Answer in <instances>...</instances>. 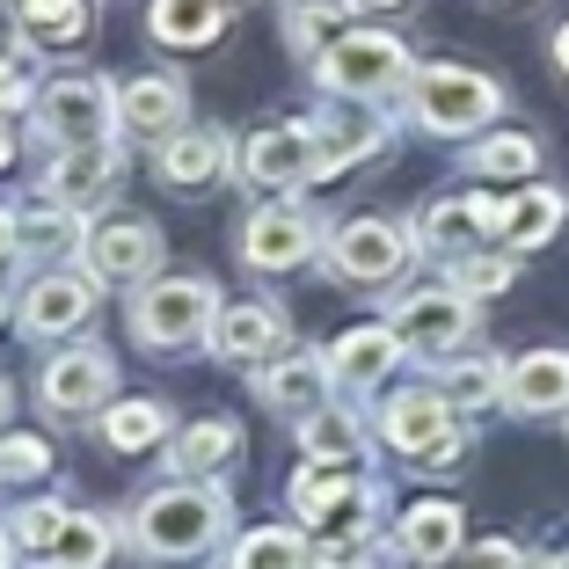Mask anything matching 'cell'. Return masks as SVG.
<instances>
[{
  "mask_svg": "<svg viewBox=\"0 0 569 569\" xmlns=\"http://www.w3.org/2000/svg\"><path fill=\"white\" fill-rule=\"evenodd\" d=\"M22 102H30V73H22L16 59H0V118H16Z\"/></svg>",
  "mask_w": 569,
  "mask_h": 569,
  "instance_id": "cell-39",
  "label": "cell"
},
{
  "mask_svg": "<svg viewBox=\"0 0 569 569\" xmlns=\"http://www.w3.org/2000/svg\"><path fill=\"white\" fill-rule=\"evenodd\" d=\"M16 22L30 44H81L88 37V0H16Z\"/></svg>",
  "mask_w": 569,
  "mask_h": 569,
  "instance_id": "cell-31",
  "label": "cell"
},
{
  "mask_svg": "<svg viewBox=\"0 0 569 569\" xmlns=\"http://www.w3.org/2000/svg\"><path fill=\"white\" fill-rule=\"evenodd\" d=\"M8 153H16V132H8V118H0V161H8Z\"/></svg>",
  "mask_w": 569,
  "mask_h": 569,
  "instance_id": "cell-43",
  "label": "cell"
},
{
  "mask_svg": "<svg viewBox=\"0 0 569 569\" xmlns=\"http://www.w3.org/2000/svg\"><path fill=\"white\" fill-rule=\"evenodd\" d=\"M96 315V270H51L22 292V329L30 336H67Z\"/></svg>",
  "mask_w": 569,
  "mask_h": 569,
  "instance_id": "cell-16",
  "label": "cell"
},
{
  "mask_svg": "<svg viewBox=\"0 0 569 569\" xmlns=\"http://www.w3.org/2000/svg\"><path fill=\"white\" fill-rule=\"evenodd\" d=\"M562 219H569V198L555 183H519L511 198H503V227H497V241L511 256H533V249H548L555 234H562Z\"/></svg>",
  "mask_w": 569,
  "mask_h": 569,
  "instance_id": "cell-20",
  "label": "cell"
},
{
  "mask_svg": "<svg viewBox=\"0 0 569 569\" xmlns=\"http://www.w3.org/2000/svg\"><path fill=\"white\" fill-rule=\"evenodd\" d=\"M315 249H321V227L300 204H270V212H256L241 227V263L249 270H300Z\"/></svg>",
  "mask_w": 569,
  "mask_h": 569,
  "instance_id": "cell-12",
  "label": "cell"
},
{
  "mask_svg": "<svg viewBox=\"0 0 569 569\" xmlns=\"http://www.w3.org/2000/svg\"><path fill=\"white\" fill-rule=\"evenodd\" d=\"M110 548H118V526L96 519V511H73V526H67V540H59L51 562H59V569H102Z\"/></svg>",
  "mask_w": 569,
  "mask_h": 569,
  "instance_id": "cell-35",
  "label": "cell"
},
{
  "mask_svg": "<svg viewBox=\"0 0 569 569\" xmlns=\"http://www.w3.org/2000/svg\"><path fill=\"white\" fill-rule=\"evenodd\" d=\"M387 329L402 336L409 358H452L475 336V300L452 292V284H423V292H402L395 300V321Z\"/></svg>",
  "mask_w": 569,
  "mask_h": 569,
  "instance_id": "cell-7",
  "label": "cell"
},
{
  "mask_svg": "<svg viewBox=\"0 0 569 569\" xmlns=\"http://www.w3.org/2000/svg\"><path fill=\"white\" fill-rule=\"evenodd\" d=\"M118 139H81V147L59 153V168H51V204H67V212H81V204L110 198V183H118Z\"/></svg>",
  "mask_w": 569,
  "mask_h": 569,
  "instance_id": "cell-22",
  "label": "cell"
},
{
  "mask_svg": "<svg viewBox=\"0 0 569 569\" xmlns=\"http://www.w3.org/2000/svg\"><path fill=\"white\" fill-rule=\"evenodd\" d=\"M44 468H51V446H44V438H30V431L0 438V482H37Z\"/></svg>",
  "mask_w": 569,
  "mask_h": 569,
  "instance_id": "cell-37",
  "label": "cell"
},
{
  "mask_svg": "<svg viewBox=\"0 0 569 569\" xmlns=\"http://www.w3.org/2000/svg\"><path fill=\"white\" fill-rule=\"evenodd\" d=\"M110 387H118V358L102 351V343H73V351H59L44 366L37 395H44L51 417H96L110 402Z\"/></svg>",
  "mask_w": 569,
  "mask_h": 569,
  "instance_id": "cell-9",
  "label": "cell"
},
{
  "mask_svg": "<svg viewBox=\"0 0 569 569\" xmlns=\"http://www.w3.org/2000/svg\"><path fill=\"white\" fill-rule=\"evenodd\" d=\"M118 88L102 73H67V81L44 88V132L59 147H81V139H118Z\"/></svg>",
  "mask_w": 569,
  "mask_h": 569,
  "instance_id": "cell-10",
  "label": "cell"
},
{
  "mask_svg": "<svg viewBox=\"0 0 569 569\" xmlns=\"http://www.w3.org/2000/svg\"><path fill=\"white\" fill-rule=\"evenodd\" d=\"M329 380H336L329 358H315V351H278L270 366H256V395H263L270 409H284V417H315Z\"/></svg>",
  "mask_w": 569,
  "mask_h": 569,
  "instance_id": "cell-19",
  "label": "cell"
},
{
  "mask_svg": "<svg viewBox=\"0 0 569 569\" xmlns=\"http://www.w3.org/2000/svg\"><path fill=\"white\" fill-rule=\"evenodd\" d=\"M503 409H511V417H569V351L562 343L511 358V372H503Z\"/></svg>",
  "mask_w": 569,
  "mask_h": 569,
  "instance_id": "cell-15",
  "label": "cell"
},
{
  "mask_svg": "<svg viewBox=\"0 0 569 569\" xmlns=\"http://www.w3.org/2000/svg\"><path fill=\"white\" fill-rule=\"evenodd\" d=\"M161 431H168V409L161 402H118V409H102V438H110V452H147Z\"/></svg>",
  "mask_w": 569,
  "mask_h": 569,
  "instance_id": "cell-34",
  "label": "cell"
},
{
  "mask_svg": "<svg viewBox=\"0 0 569 569\" xmlns=\"http://www.w3.org/2000/svg\"><path fill=\"white\" fill-rule=\"evenodd\" d=\"M300 446H307V460H351V468H366V423L351 409L321 402L315 417H300Z\"/></svg>",
  "mask_w": 569,
  "mask_h": 569,
  "instance_id": "cell-27",
  "label": "cell"
},
{
  "mask_svg": "<svg viewBox=\"0 0 569 569\" xmlns=\"http://www.w3.org/2000/svg\"><path fill=\"white\" fill-rule=\"evenodd\" d=\"M460 409L438 395V387H402V395H387V409H380V438L395 452H409V460H423L431 446H446L452 431H460Z\"/></svg>",
  "mask_w": 569,
  "mask_h": 569,
  "instance_id": "cell-14",
  "label": "cell"
},
{
  "mask_svg": "<svg viewBox=\"0 0 569 569\" xmlns=\"http://www.w3.org/2000/svg\"><path fill=\"white\" fill-rule=\"evenodd\" d=\"M402 358H409V351H402V336L387 329V321H366V329H343V336L329 343V372H336L343 387H358V395H366V387H380L387 372L402 366Z\"/></svg>",
  "mask_w": 569,
  "mask_h": 569,
  "instance_id": "cell-21",
  "label": "cell"
},
{
  "mask_svg": "<svg viewBox=\"0 0 569 569\" xmlns=\"http://www.w3.org/2000/svg\"><path fill=\"white\" fill-rule=\"evenodd\" d=\"M321 88L343 102H380V96H402L409 88V44L402 37H387V30H351V37H336L329 51L315 59Z\"/></svg>",
  "mask_w": 569,
  "mask_h": 569,
  "instance_id": "cell-4",
  "label": "cell"
},
{
  "mask_svg": "<svg viewBox=\"0 0 569 569\" xmlns=\"http://www.w3.org/2000/svg\"><path fill=\"white\" fill-rule=\"evenodd\" d=\"M212 351L234 358V366H270L284 351V315L270 300H241V307H219L212 321Z\"/></svg>",
  "mask_w": 569,
  "mask_h": 569,
  "instance_id": "cell-18",
  "label": "cell"
},
{
  "mask_svg": "<svg viewBox=\"0 0 569 569\" xmlns=\"http://www.w3.org/2000/svg\"><path fill=\"white\" fill-rule=\"evenodd\" d=\"M219 321V284L212 278H153L132 300V336L153 358H176L190 343H204Z\"/></svg>",
  "mask_w": 569,
  "mask_h": 569,
  "instance_id": "cell-3",
  "label": "cell"
},
{
  "mask_svg": "<svg viewBox=\"0 0 569 569\" xmlns=\"http://www.w3.org/2000/svg\"><path fill=\"white\" fill-rule=\"evenodd\" d=\"M227 569H315V548L292 526H249L234 540V562Z\"/></svg>",
  "mask_w": 569,
  "mask_h": 569,
  "instance_id": "cell-29",
  "label": "cell"
},
{
  "mask_svg": "<svg viewBox=\"0 0 569 569\" xmlns=\"http://www.w3.org/2000/svg\"><path fill=\"white\" fill-rule=\"evenodd\" d=\"M503 372L511 366H497V358H452L446 372H438V395H446L452 409H489V402H503Z\"/></svg>",
  "mask_w": 569,
  "mask_h": 569,
  "instance_id": "cell-30",
  "label": "cell"
},
{
  "mask_svg": "<svg viewBox=\"0 0 569 569\" xmlns=\"http://www.w3.org/2000/svg\"><path fill=\"white\" fill-rule=\"evenodd\" d=\"M533 569H569V555H548V562H533Z\"/></svg>",
  "mask_w": 569,
  "mask_h": 569,
  "instance_id": "cell-45",
  "label": "cell"
},
{
  "mask_svg": "<svg viewBox=\"0 0 569 569\" xmlns=\"http://www.w3.org/2000/svg\"><path fill=\"white\" fill-rule=\"evenodd\" d=\"M460 460H468V431H452L446 446H431V452H423V460H417V468H423V475H452V468H460Z\"/></svg>",
  "mask_w": 569,
  "mask_h": 569,
  "instance_id": "cell-40",
  "label": "cell"
},
{
  "mask_svg": "<svg viewBox=\"0 0 569 569\" xmlns=\"http://www.w3.org/2000/svg\"><path fill=\"white\" fill-rule=\"evenodd\" d=\"M234 161H241V183H256V190L315 183V124H270V132H249Z\"/></svg>",
  "mask_w": 569,
  "mask_h": 569,
  "instance_id": "cell-11",
  "label": "cell"
},
{
  "mask_svg": "<svg viewBox=\"0 0 569 569\" xmlns=\"http://www.w3.org/2000/svg\"><path fill=\"white\" fill-rule=\"evenodd\" d=\"M219 30H227V0H153L161 44H212Z\"/></svg>",
  "mask_w": 569,
  "mask_h": 569,
  "instance_id": "cell-28",
  "label": "cell"
},
{
  "mask_svg": "<svg viewBox=\"0 0 569 569\" xmlns=\"http://www.w3.org/2000/svg\"><path fill=\"white\" fill-rule=\"evenodd\" d=\"M190 118V96L176 73H139V81L118 88V124L132 139H176Z\"/></svg>",
  "mask_w": 569,
  "mask_h": 569,
  "instance_id": "cell-17",
  "label": "cell"
},
{
  "mask_svg": "<svg viewBox=\"0 0 569 569\" xmlns=\"http://www.w3.org/2000/svg\"><path fill=\"white\" fill-rule=\"evenodd\" d=\"M234 446H241V423H227V417H212V423H190V431L176 438V452H168V468L204 475V468H219V460H227Z\"/></svg>",
  "mask_w": 569,
  "mask_h": 569,
  "instance_id": "cell-33",
  "label": "cell"
},
{
  "mask_svg": "<svg viewBox=\"0 0 569 569\" xmlns=\"http://www.w3.org/2000/svg\"><path fill=\"white\" fill-rule=\"evenodd\" d=\"M511 278H519V256L511 249H475L460 263H446V284L468 292V300H497V292H511Z\"/></svg>",
  "mask_w": 569,
  "mask_h": 569,
  "instance_id": "cell-32",
  "label": "cell"
},
{
  "mask_svg": "<svg viewBox=\"0 0 569 569\" xmlns=\"http://www.w3.org/2000/svg\"><path fill=\"white\" fill-rule=\"evenodd\" d=\"M227 161H234V139L227 132H176V139H161V153H153V168H161L168 190H204L212 176H227Z\"/></svg>",
  "mask_w": 569,
  "mask_h": 569,
  "instance_id": "cell-23",
  "label": "cell"
},
{
  "mask_svg": "<svg viewBox=\"0 0 569 569\" xmlns=\"http://www.w3.org/2000/svg\"><path fill=\"white\" fill-rule=\"evenodd\" d=\"M315 569H372V548L358 533H336V540L315 548Z\"/></svg>",
  "mask_w": 569,
  "mask_h": 569,
  "instance_id": "cell-38",
  "label": "cell"
},
{
  "mask_svg": "<svg viewBox=\"0 0 569 569\" xmlns=\"http://www.w3.org/2000/svg\"><path fill=\"white\" fill-rule=\"evenodd\" d=\"M555 73H562V81H569V22H562V30H555Z\"/></svg>",
  "mask_w": 569,
  "mask_h": 569,
  "instance_id": "cell-42",
  "label": "cell"
},
{
  "mask_svg": "<svg viewBox=\"0 0 569 569\" xmlns=\"http://www.w3.org/2000/svg\"><path fill=\"white\" fill-rule=\"evenodd\" d=\"M358 8H402V0H358Z\"/></svg>",
  "mask_w": 569,
  "mask_h": 569,
  "instance_id": "cell-46",
  "label": "cell"
},
{
  "mask_svg": "<svg viewBox=\"0 0 569 569\" xmlns=\"http://www.w3.org/2000/svg\"><path fill=\"white\" fill-rule=\"evenodd\" d=\"M88 270L102 284H147L161 270V234H153V219H102L96 234H88Z\"/></svg>",
  "mask_w": 569,
  "mask_h": 569,
  "instance_id": "cell-13",
  "label": "cell"
},
{
  "mask_svg": "<svg viewBox=\"0 0 569 569\" xmlns=\"http://www.w3.org/2000/svg\"><path fill=\"white\" fill-rule=\"evenodd\" d=\"M387 147V118H329L315 124V183H336L343 168L372 161Z\"/></svg>",
  "mask_w": 569,
  "mask_h": 569,
  "instance_id": "cell-25",
  "label": "cell"
},
{
  "mask_svg": "<svg viewBox=\"0 0 569 569\" xmlns=\"http://www.w3.org/2000/svg\"><path fill=\"white\" fill-rule=\"evenodd\" d=\"M497 227H503V198H489V190H460V198H438L431 212L417 219V249L460 263V256H475Z\"/></svg>",
  "mask_w": 569,
  "mask_h": 569,
  "instance_id": "cell-8",
  "label": "cell"
},
{
  "mask_svg": "<svg viewBox=\"0 0 569 569\" xmlns=\"http://www.w3.org/2000/svg\"><path fill=\"white\" fill-rule=\"evenodd\" d=\"M417 256V227H395V219H343L329 234V270L343 284H395Z\"/></svg>",
  "mask_w": 569,
  "mask_h": 569,
  "instance_id": "cell-6",
  "label": "cell"
},
{
  "mask_svg": "<svg viewBox=\"0 0 569 569\" xmlns=\"http://www.w3.org/2000/svg\"><path fill=\"white\" fill-rule=\"evenodd\" d=\"M227 533V489L212 482H168L132 511V548L153 562H198Z\"/></svg>",
  "mask_w": 569,
  "mask_h": 569,
  "instance_id": "cell-1",
  "label": "cell"
},
{
  "mask_svg": "<svg viewBox=\"0 0 569 569\" xmlns=\"http://www.w3.org/2000/svg\"><path fill=\"white\" fill-rule=\"evenodd\" d=\"M8 562H16V540H8V533H0V569H8Z\"/></svg>",
  "mask_w": 569,
  "mask_h": 569,
  "instance_id": "cell-44",
  "label": "cell"
},
{
  "mask_svg": "<svg viewBox=\"0 0 569 569\" xmlns=\"http://www.w3.org/2000/svg\"><path fill=\"white\" fill-rule=\"evenodd\" d=\"M292 511H300L307 526H321V533H358L366 540V519L380 511V489L366 482V468H351V460H307L300 475H292Z\"/></svg>",
  "mask_w": 569,
  "mask_h": 569,
  "instance_id": "cell-5",
  "label": "cell"
},
{
  "mask_svg": "<svg viewBox=\"0 0 569 569\" xmlns=\"http://www.w3.org/2000/svg\"><path fill=\"white\" fill-rule=\"evenodd\" d=\"M460 503H409L402 526H395V548H402L409 569H431V562H452L460 555Z\"/></svg>",
  "mask_w": 569,
  "mask_h": 569,
  "instance_id": "cell-24",
  "label": "cell"
},
{
  "mask_svg": "<svg viewBox=\"0 0 569 569\" xmlns=\"http://www.w3.org/2000/svg\"><path fill=\"white\" fill-rule=\"evenodd\" d=\"M0 321H8V292H0Z\"/></svg>",
  "mask_w": 569,
  "mask_h": 569,
  "instance_id": "cell-47",
  "label": "cell"
},
{
  "mask_svg": "<svg viewBox=\"0 0 569 569\" xmlns=\"http://www.w3.org/2000/svg\"><path fill=\"white\" fill-rule=\"evenodd\" d=\"M67 526H73L67 503H30V511H16V533H8V540H16L22 555H59Z\"/></svg>",
  "mask_w": 569,
  "mask_h": 569,
  "instance_id": "cell-36",
  "label": "cell"
},
{
  "mask_svg": "<svg viewBox=\"0 0 569 569\" xmlns=\"http://www.w3.org/2000/svg\"><path fill=\"white\" fill-rule=\"evenodd\" d=\"M16 249H22V219H16V212H0V263H8Z\"/></svg>",
  "mask_w": 569,
  "mask_h": 569,
  "instance_id": "cell-41",
  "label": "cell"
},
{
  "mask_svg": "<svg viewBox=\"0 0 569 569\" xmlns=\"http://www.w3.org/2000/svg\"><path fill=\"white\" fill-rule=\"evenodd\" d=\"M468 176H489V183H533V176H540V139L533 132H489V139H475Z\"/></svg>",
  "mask_w": 569,
  "mask_h": 569,
  "instance_id": "cell-26",
  "label": "cell"
},
{
  "mask_svg": "<svg viewBox=\"0 0 569 569\" xmlns=\"http://www.w3.org/2000/svg\"><path fill=\"white\" fill-rule=\"evenodd\" d=\"M402 102H409V118L438 139H475L503 118V88L475 67H452V59H431V67L409 73Z\"/></svg>",
  "mask_w": 569,
  "mask_h": 569,
  "instance_id": "cell-2",
  "label": "cell"
}]
</instances>
